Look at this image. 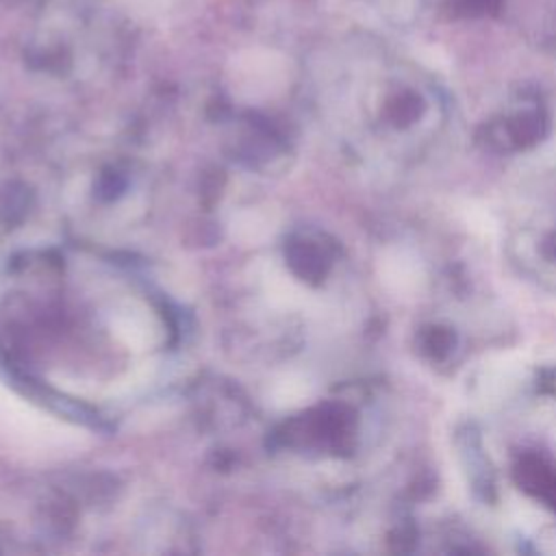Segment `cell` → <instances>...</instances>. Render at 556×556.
Instances as JSON below:
<instances>
[{"label": "cell", "instance_id": "1", "mask_svg": "<svg viewBox=\"0 0 556 556\" xmlns=\"http://www.w3.org/2000/svg\"><path fill=\"white\" fill-rule=\"evenodd\" d=\"M0 439L22 454L48 456L80 447L83 434L74 426L28 404L0 382Z\"/></svg>", "mask_w": 556, "mask_h": 556}, {"label": "cell", "instance_id": "2", "mask_svg": "<svg viewBox=\"0 0 556 556\" xmlns=\"http://www.w3.org/2000/svg\"><path fill=\"white\" fill-rule=\"evenodd\" d=\"M285 83V65L276 52L250 50L243 52L232 67L235 91L248 102L274 98Z\"/></svg>", "mask_w": 556, "mask_h": 556}, {"label": "cell", "instance_id": "3", "mask_svg": "<svg viewBox=\"0 0 556 556\" xmlns=\"http://www.w3.org/2000/svg\"><path fill=\"white\" fill-rule=\"evenodd\" d=\"M111 326L117 341L126 348H132L135 352L148 350L161 339L159 319L154 317V313H150L148 306L139 302H128L122 308H117L113 313Z\"/></svg>", "mask_w": 556, "mask_h": 556}, {"label": "cell", "instance_id": "4", "mask_svg": "<svg viewBox=\"0 0 556 556\" xmlns=\"http://www.w3.org/2000/svg\"><path fill=\"white\" fill-rule=\"evenodd\" d=\"M271 232V222L258 213V211H248V213H241L237 219H235V235L237 239L250 243V241H261L265 237H269Z\"/></svg>", "mask_w": 556, "mask_h": 556}, {"label": "cell", "instance_id": "5", "mask_svg": "<svg viewBox=\"0 0 556 556\" xmlns=\"http://www.w3.org/2000/svg\"><path fill=\"white\" fill-rule=\"evenodd\" d=\"M271 397H274L276 404H282V406L300 404L302 400L308 397V382L302 380V378L287 376V378H282L280 382L274 384Z\"/></svg>", "mask_w": 556, "mask_h": 556}]
</instances>
